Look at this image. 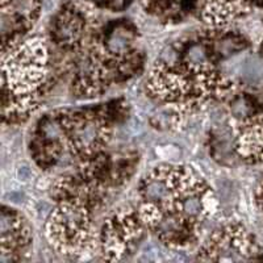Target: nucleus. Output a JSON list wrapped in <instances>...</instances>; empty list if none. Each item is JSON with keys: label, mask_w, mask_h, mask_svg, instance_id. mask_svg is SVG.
Returning <instances> with one entry per match:
<instances>
[{"label": "nucleus", "mask_w": 263, "mask_h": 263, "mask_svg": "<svg viewBox=\"0 0 263 263\" xmlns=\"http://www.w3.org/2000/svg\"><path fill=\"white\" fill-rule=\"evenodd\" d=\"M203 262H257L263 248L257 237L241 222L229 221L216 228L204 239L196 254Z\"/></svg>", "instance_id": "obj_7"}, {"label": "nucleus", "mask_w": 263, "mask_h": 263, "mask_svg": "<svg viewBox=\"0 0 263 263\" xmlns=\"http://www.w3.org/2000/svg\"><path fill=\"white\" fill-rule=\"evenodd\" d=\"M260 53H262V57H263V45H262V48H260Z\"/></svg>", "instance_id": "obj_18"}, {"label": "nucleus", "mask_w": 263, "mask_h": 263, "mask_svg": "<svg viewBox=\"0 0 263 263\" xmlns=\"http://www.w3.org/2000/svg\"><path fill=\"white\" fill-rule=\"evenodd\" d=\"M245 9V0H203L200 16L208 25L222 28Z\"/></svg>", "instance_id": "obj_14"}, {"label": "nucleus", "mask_w": 263, "mask_h": 263, "mask_svg": "<svg viewBox=\"0 0 263 263\" xmlns=\"http://www.w3.org/2000/svg\"><path fill=\"white\" fill-rule=\"evenodd\" d=\"M104 4L109 8L115 9V11H120V9H124L129 4L130 0H103Z\"/></svg>", "instance_id": "obj_15"}, {"label": "nucleus", "mask_w": 263, "mask_h": 263, "mask_svg": "<svg viewBox=\"0 0 263 263\" xmlns=\"http://www.w3.org/2000/svg\"><path fill=\"white\" fill-rule=\"evenodd\" d=\"M145 230L137 208H120L100 227L96 245L99 254L104 260L125 259L141 242Z\"/></svg>", "instance_id": "obj_8"}, {"label": "nucleus", "mask_w": 263, "mask_h": 263, "mask_svg": "<svg viewBox=\"0 0 263 263\" xmlns=\"http://www.w3.org/2000/svg\"><path fill=\"white\" fill-rule=\"evenodd\" d=\"M144 69L145 54L138 46L135 27L116 21L78 53L70 93L79 100H92L132 81Z\"/></svg>", "instance_id": "obj_4"}, {"label": "nucleus", "mask_w": 263, "mask_h": 263, "mask_svg": "<svg viewBox=\"0 0 263 263\" xmlns=\"http://www.w3.org/2000/svg\"><path fill=\"white\" fill-rule=\"evenodd\" d=\"M29 154L42 170H51L65 161L61 125L55 109L40 117L33 128L29 140Z\"/></svg>", "instance_id": "obj_10"}, {"label": "nucleus", "mask_w": 263, "mask_h": 263, "mask_svg": "<svg viewBox=\"0 0 263 263\" xmlns=\"http://www.w3.org/2000/svg\"><path fill=\"white\" fill-rule=\"evenodd\" d=\"M255 200H257V205L259 208V212L263 217V177L260 178L259 184L257 187V191H255Z\"/></svg>", "instance_id": "obj_16"}, {"label": "nucleus", "mask_w": 263, "mask_h": 263, "mask_svg": "<svg viewBox=\"0 0 263 263\" xmlns=\"http://www.w3.org/2000/svg\"><path fill=\"white\" fill-rule=\"evenodd\" d=\"M137 194V211L146 232L171 250L197 245L217 208L210 183L182 163L153 167L141 178Z\"/></svg>", "instance_id": "obj_1"}, {"label": "nucleus", "mask_w": 263, "mask_h": 263, "mask_svg": "<svg viewBox=\"0 0 263 263\" xmlns=\"http://www.w3.org/2000/svg\"><path fill=\"white\" fill-rule=\"evenodd\" d=\"M65 159L72 167L99 161L109 153L115 126L126 119L129 105L124 99L83 108H60Z\"/></svg>", "instance_id": "obj_6"}, {"label": "nucleus", "mask_w": 263, "mask_h": 263, "mask_svg": "<svg viewBox=\"0 0 263 263\" xmlns=\"http://www.w3.org/2000/svg\"><path fill=\"white\" fill-rule=\"evenodd\" d=\"M60 74L41 39L2 48V121L27 123L44 103Z\"/></svg>", "instance_id": "obj_5"}, {"label": "nucleus", "mask_w": 263, "mask_h": 263, "mask_svg": "<svg viewBox=\"0 0 263 263\" xmlns=\"http://www.w3.org/2000/svg\"><path fill=\"white\" fill-rule=\"evenodd\" d=\"M119 180L108 158L72 167L54 180V208L45 222V237L55 253L69 258L90 254L98 245L96 216L104 208Z\"/></svg>", "instance_id": "obj_3"}, {"label": "nucleus", "mask_w": 263, "mask_h": 263, "mask_svg": "<svg viewBox=\"0 0 263 263\" xmlns=\"http://www.w3.org/2000/svg\"><path fill=\"white\" fill-rule=\"evenodd\" d=\"M0 224V262L17 263L25 259L33 242L27 217L13 206L4 204Z\"/></svg>", "instance_id": "obj_11"}, {"label": "nucleus", "mask_w": 263, "mask_h": 263, "mask_svg": "<svg viewBox=\"0 0 263 263\" xmlns=\"http://www.w3.org/2000/svg\"><path fill=\"white\" fill-rule=\"evenodd\" d=\"M253 3L258 4V6H263V0H251Z\"/></svg>", "instance_id": "obj_17"}, {"label": "nucleus", "mask_w": 263, "mask_h": 263, "mask_svg": "<svg viewBox=\"0 0 263 263\" xmlns=\"http://www.w3.org/2000/svg\"><path fill=\"white\" fill-rule=\"evenodd\" d=\"M233 150L243 163H263V100L237 115L232 124Z\"/></svg>", "instance_id": "obj_9"}, {"label": "nucleus", "mask_w": 263, "mask_h": 263, "mask_svg": "<svg viewBox=\"0 0 263 263\" xmlns=\"http://www.w3.org/2000/svg\"><path fill=\"white\" fill-rule=\"evenodd\" d=\"M86 36V18L78 8L66 6L51 23L50 39L54 45L66 53H79Z\"/></svg>", "instance_id": "obj_13"}, {"label": "nucleus", "mask_w": 263, "mask_h": 263, "mask_svg": "<svg viewBox=\"0 0 263 263\" xmlns=\"http://www.w3.org/2000/svg\"><path fill=\"white\" fill-rule=\"evenodd\" d=\"M145 92L163 111L168 128H178L210 105L232 102L239 86L212 60L203 39L166 49L147 72Z\"/></svg>", "instance_id": "obj_2"}, {"label": "nucleus", "mask_w": 263, "mask_h": 263, "mask_svg": "<svg viewBox=\"0 0 263 263\" xmlns=\"http://www.w3.org/2000/svg\"><path fill=\"white\" fill-rule=\"evenodd\" d=\"M39 11L40 0H2V48L20 41L33 27Z\"/></svg>", "instance_id": "obj_12"}]
</instances>
